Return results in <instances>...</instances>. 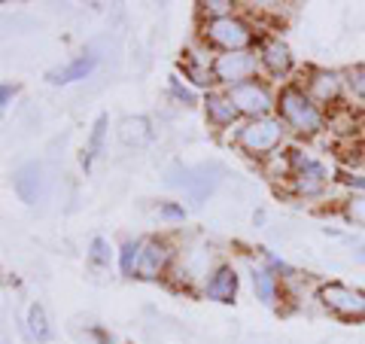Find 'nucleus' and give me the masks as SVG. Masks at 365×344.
I'll return each mask as SVG.
<instances>
[{"mask_svg": "<svg viewBox=\"0 0 365 344\" xmlns=\"http://www.w3.org/2000/svg\"><path fill=\"white\" fill-rule=\"evenodd\" d=\"M228 98H232L235 110L250 119H265V116H271V110L277 107V98H274L271 88L265 83H259V79L244 83L237 88H228Z\"/></svg>", "mask_w": 365, "mask_h": 344, "instance_id": "obj_6", "label": "nucleus"}, {"mask_svg": "<svg viewBox=\"0 0 365 344\" xmlns=\"http://www.w3.org/2000/svg\"><path fill=\"white\" fill-rule=\"evenodd\" d=\"M259 61L265 64V71H268L271 76H283V74H289V67H292V52H289L287 43L268 40V43H262Z\"/></svg>", "mask_w": 365, "mask_h": 344, "instance_id": "obj_15", "label": "nucleus"}, {"mask_svg": "<svg viewBox=\"0 0 365 344\" xmlns=\"http://www.w3.org/2000/svg\"><path fill=\"white\" fill-rule=\"evenodd\" d=\"M43 165L40 162H25V165H19L16 168V174H13V189L16 195L25 204H34V201H40V195H43Z\"/></svg>", "mask_w": 365, "mask_h": 344, "instance_id": "obj_10", "label": "nucleus"}, {"mask_svg": "<svg viewBox=\"0 0 365 344\" xmlns=\"http://www.w3.org/2000/svg\"><path fill=\"white\" fill-rule=\"evenodd\" d=\"M107 116L101 113V116L95 119V125H91V134H88V143H86V153H83V168H91V162L104 153V141H107Z\"/></svg>", "mask_w": 365, "mask_h": 344, "instance_id": "obj_20", "label": "nucleus"}, {"mask_svg": "<svg viewBox=\"0 0 365 344\" xmlns=\"http://www.w3.org/2000/svg\"><path fill=\"white\" fill-rule=\"evenodd\" d=\"M292 162H295L292 186H295V192H299V195H317L319 189L326 186V168L319 162L302 156L299 150H292Z\"/></svg>", "mask_w": 365, "mask_h": 344, "instance_id": "obj_9", "label": "nucleus"}, {"mask_svg": "<svg viewBox=\"0 0 365 344\" xmlns=\"http://www.w3.org/2000/svg\"><path fill=\"white\" fill-rule=\"evenodd\" d=\"M213 271H216V268H213V250H210L207 244L182 247L180 253L174 256V274H177V278L186 283V286L198 283V280L207 283V280H210L207 274H213Z\"/></svg>", "mask_w": 365, "mask_h": 344, "instance_id": "obj_7", "label": "nucleus"}, {"mask_svg": "<svg viewBox=\"0 0 365 344\" xmlns=\"http://www.w3.org/2000/svg\"><path fill=\"white\" fill-rule=\"evenodd\" d=\"M253 290H256V299L262 305H277V295H280V283L277 278L268 271V268H253Z\"/></svg>", "mask_w": 365, "mask_h": 344, "instance_id": "obj_19", "label": "nucleus"}, {"mask_svg": "<svg viewBox=\"0 0 365 344\" xmlns=\"http://www.w3.org/2000/svg\"><path fill=\"white\" fill-rule=\"evenodd\" d=\"M170 88H174V95H177L180 101H186V104H195V95H192L189 88H182V86L177 83V79H170Z\"/></svg>", "mask_w": 365, "mask_h": 344, "instance_id": "obj_27", "label": "nucleus"}, {"mask_svg": "<svg viewBox=\"0 0 365 344\" xmlns=\"http://www.w3.org/2000/svg\"><path fill=\"white\" fill-rule=\"evenodd\" d=\"M95 64H98L95 55H79V59H73L71 64L58 67V71H52L49 74V83L61 86V83H76V79H86L91 71H95Z\"/></svg>", "mask_w": 365, "mask_h": 344, "instance_id": "obj_17", "label": "nucleus"}, {"mask_svg": "<svg viewBox=\"0 0 365 344\" xmlns=\"http://www.w3.org/2000/svg\"><path fill=\"white\" fill-rule=\"evenodd\" d=\"M25 329H28L31 341H37V344H46V341L52 338V323H49V314H46V308H43L40 302H34V305L28 308Z\"/></svg>", "mask_w": 365, "mask_h": 344, "instance_id": "obj_18", "label": "nucleus"}, {"mask_svg": "<svg viewBox=\"0 0 365 344\" xmlns=\"http://www.w3.org/2000/svg\"><path fill=\"white\" fill-rule=\"evenodd\" d=\"M222 168L220 165H198V168H189V180H186V192L195 198V204H201L207 195L216 189L220 183Z\"/></svg>", "mask_w": 365, "mask_h": 344, "instance_id": "obj_12", "label": "nucleus"}, {"mask_svg": "<svg viewBox=\"0 0 365 344\" xmlns=\"http://www.w3.org/2000/svg\"><path fill=\"white\" fill-rule=\"evenodd\" d=\"M307 95L317 104H335L341 98V76L335 71H314L307 79Z\"/></svg>", "mask_w": 365, "mask_h": 344, "instance_id": "obj_13", "label": "nucleus"}, {"mask_svg": "<svg viewBox=\"0 0 365 344\" xmlns=\"http://www.w3.org/2000/svg\"><path fill=\"white\" fill-rule=\"evenodd\" d=\"M158 213H162L165 220H174V223H182V220H186V211H182L180 204H162V208H158Z\"/></svg>", "mask_w": 365, "mask_h": 344, "instance_id": "obj_26", "label": "nucleus"}, {"mask_svg": "<svg viewBox=\"0 0 365 344\" xmlns=\"http://www.w3.org/2000/svg\"><path fill=\"white\" fill-rule=\"evenodd\" d=\"M0 95H4V104H0V107H4V110H6V107H9V98H13V95H16V88H9V86H4V91H0Z\"/></svg>", "mask_w": 365, "mask_h": 344, "instance_id": "obj_28", "label": "nucleus"}, {"mask_svg": "<svg viewBox=\"0 0 365 344\" xmlns=\"http://www.w3.org/2000/svg\"><path fill=\"white\" fill-rule=\"evenodd\" d=\"M283 131H287V125L283 119H274V116H265V119H250L241 131H237L235 143L241 146L247 156L253 158H268L274 150L280 146L283 141Z\"/></svg>", "mask_w": 365, "mask_h": 344, "instance_id": "obj_2", "label": "nucleus"}, {"mask_svg": "<svg viewBox=\"0 0 365 344\" xmlns=\"http://www.w3.org/2000/svg\"><path fill=\"white\" fill-rule=\"evenodd\" d=\"M174 265V250L165 238H150L143 241V253H140V271H137V278L143 280H155L162 278V274Z\"/></svg>", "mask_w": 365, "mask_h": 344, "instance_id": "obj_8", "label": "nucleus"}, {"mask_svg": "<svg viewBox=\"0 0 365 344\" xmlns=\"http://www.w3.org/2000/svg\"><path fill=\"white\" fill-rule=\"evenodd\" d=\"M119 137L125 146H146L153 141V122L146 116H125L119 125Z\"/></svg>", "mask_w": 365, "mask_h": 344, "instance_id": "obj_16", "label": "nucleus"}, {"mask_svg": "<svg viewBox=\"0 0 365 344\" xmlns=\"http://www.w3.org/2000/svg\"><path fill=\"white\" fill-rule=\"evenodd\" d=\"M256 67H259L256 52H250V49L247 52H222L213 59V76H216V83L237 88L244 83H253Z\"/></svg>", "mask_w": 365, "mask_h": 344, "instance_id": "obj_5", "label": "nucleus"}, {"mask_svg": "<svg viewBox=\"0 0 365 344\" xmlns=\"http://www.w3.org/2000/svg\"><path fill=\"white\" fill-rule=\"evenodd\" d=\"M88 262L95 268H110V262H113V253H110V244L104 238H95L91 241V247H88Z\"/></svg>", "mask_w": 365, "mask_h": 344, "instance_id": "obj_22", "label": "nucleus"}, {"mask_svg": "<svg viewBox=\"0 0 365 344\" xmlns=\"http://www.w3.org/2000/svg\"><path fill=\"white\" fill-rule=\"evenodd\" d=\"M140 253H143V241H125L119 250V265L125 278H134L140 271Z\"/></svg>", "mask_w": 365, "mask_h": 344, "instance_id": "obj_21", "label": "nucleus"}, {"mask_svg": "<svg viewBox=\"0 0 365 344\" xmlns=\"http://www.w3.org/2000/svg\"><path fill=\"white\" fill-rule=\"evenodd\" d=\"M319 305L341 320H365V293L347 283H323L319 286Z\"/></svg>", "mask_w": 365, "mask_h": 344, "instance_id": "obj_4", "label": "nucleus"}, {"mask_svg": "<svg viewBox=\"0 0 365 344\" xmlns=\"http://www.w3.org/2000/svg\"><path fill=\"white\" fill-rule=\"evenodd\" d=\"M347 86H350V91H353V95L365 98V64L350 67V74H347Z\"/></svg>", "mask_w": 365, "mask_h": 344, "instance_id": "obj_25", "label": "nucleus"}, {"mask_svg": "<svg viewBox=\"0 0 365 344\" xmlns=\"http://www.w3.org/2000/svg\"><path fill=\"white\" fill-rule=\"evenodd\" d=\"M277 107H280V119L287 128H292L295 134H304L311 137L323 128V110H319L317 101L307 95L304 88L299 86H287L277 98Z\"/></svg>", "mask_w": 365, "mask_h": 344, "instance_id": "obj_1", "label": "nucleus"}, {"mask_svg": "<svg viewBox=\"0 0 365 344\" xmlns=\"http://www.w3.org/2000/svg\"><path fill=\"white\" fill-rule=\"evenodd\" d=\"M344 216H347L353 226H362L365 228V195H353V198H347Z\"/></svg>", "mask_w": 365, "mask_h": 344, "instance_id": "obj_24", "label": "nucleus"}, {"mask_svg": "<svg viewBox=\"0 0 365 344\" xmlns=\"http://www.w3.org/2000/svg\"><path fill=\"white\" fill-rule=\"evenodd\" d=\"M198 6H201V13L207 16V21L210 19L235 16V4H232V0H204V4H198Z\"/></svg>", "mask_w": 365, "mask_h": 344, "instance_id": "obj_23", "label": "nucleus"}, {"mask_svg": "<svg viewBox=\"0 0 365 344\" xmlns=\"http://www.w3.org/2000/svg\"><path fill=\"white\" fill-rule=\"evenodd\" d=\"M204 295L213 302H235L237 295V274L232 265H216L210 280L204 283Z\"/></svg>", "mask_w": 365, "mask_h": 344, "instance_id": "obj_11", "label": "nucleus"}, {"mask_svg": "<svg viewBox=\"0 0 365 344\" xmlns=\"http://www.w3.org/2000/svg\"><path fill=\"white\" fill-rule=\"evenodd\" d=\"M204 113H207V122L213 125V128H228L241 113L235 110L232 98H228V91L222 95V91H210L207 98H204Z\"/></svg>", "mask_w": 365, "mask_h": 344, "instance_id": "obj_14", "label": "nucleus"}, {"mask_svg": "<svg viewBox=\"0 0 365 344\" xmlns=\"http://www.w3.org/2000/svg\"><path fill=\"white\" fill-rule=\"evenodd\" d=\"M356 259H359V262H365V247H362V250H356Z\"/></svg>", "mask_w": 365, "mask_h": 344, "instance_id": "obj_29", "label": "nucleus"}, {"mask_svg": "<svg viewBox=\"0 0 365 344\" xmlns=\"http://www.w3.org/2000/svg\"><path fill=\"white\" fill-rule=\"evenodd\" d=\"M201 37L207 40L210 46H216V49H222V52H247L250 43L256 40V34H253V28H250L244 19L225 16V19L204 21Z\"/></svg>", "mask_w": 365, "mask_h": 344, "instance_id": "obj_3", "label": "nucleus"}]
</instances>
